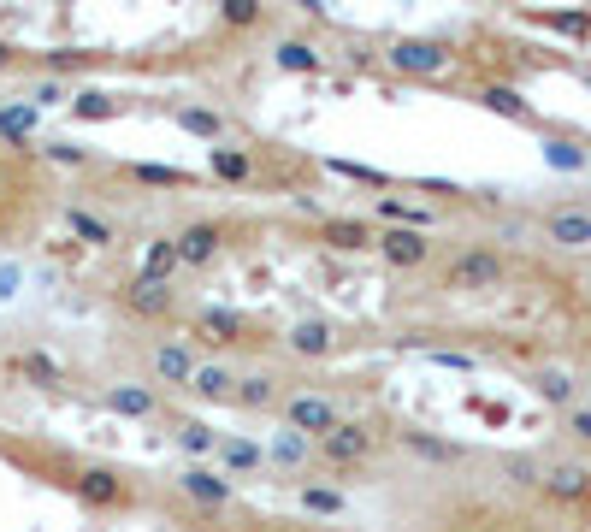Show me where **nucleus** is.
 <instances>
[{
  "label": "nucleus",
  "instance_id": "4c0bfd02",
  "mask_svg": "<svg viewBox=\"0 0 591 532\" xmlns=\"http://www.w3.org/2000/svg\"><path fill=\"white\" fill-rule=\"evenodd\" d=\"M89 54H48V71H83Z\"/></svg>",
  "mask_w": 591,
  "mask_h": 532
},
{
  "label": "nucleus",
  "instance_id": "a19ab883",
  "mask_svg": "<svg viewBox=\"0 0 591 532\" xmlns=\"http://www.w3.org/2000/svg\"><path fill=\"white\" fill-rule=\"evenodd\" d=\"M6 66H12V54H6V48H0V71H6Z\"/></svg>",
  "mask_w": 591,
  "mask_h": 532
},
{
  "label": "nucleus",
  "instance_id": "c85d7f7f",
  "mask_svg": "<svg viewBox=\"0 0 591 532\" xmlns=\"http://www.w3.org/2000/svg\"><path fill=\"white\" fill-rule=\"evenodd\" d=\"M408 450H414V456H432V462H456V456H461L456 444H444V438H426V432H408Z\"/></svg>",
  "mask_w": 591,
  "mask_h": 532
},
{
  "label": "nucleus",
  "instance_id": "aec40b11",
  "mask_svg": "<svg viewBox=\"0 0 591 532\" xmlns=\"http://www.w3.org/2000/svg\"><path fill=\"white\" fill-rule=\"evenodd\" d=\"M12 373H24V379H30V385H42V391H54V385H60V367H54L48 355H36V349H30V355H12Z\"/></svg>",
  "mask_w": 591,
  "mask_h": 532
},
{
  "label": "nucleus",
  "instance_id": "dca6fc26",
  "mask_svg": "<svg viewBox=\"0 0 591 532\" xmlns=\"http://www.w3.org/2000/svg\"><path fill=\"white\" fill-rule=\"evenodd\" d=\"M544 491L562 497V503H574V497H586L591 491V473L586 467H550V473H544Z\"/></svg>",
  "mask_w": 591,
  "mask_h": 532
},
{
  "label": "nucleus",
  "instance_id": "cd10ccee",
  "mask_svg": "<svg viewBox=\"0 0 591 532\" xmlns=\"http://www.w3.org/2000/svg\"><path fill=\"white\" fill-rule=\"evenodd\" d=\"M278 66L284 71H314L320 66V54H314L308 42H278Z\"/></svg>",
  "mask_w": 591,
  "mask_h": 532
},
{
  "label": "nucleus",
  "instance_id": "ddd939ff",
  "mask_svg": "<svg viewBox=\"0 0 591 532\" xmlns=\"http://www.w3.org/2000/svg\"><path fill=\"white\" fill-rule=\"evenodd\" d=\"M532 391L550 402V408H574V391H580V385H574L562 367H538V373H532Z\"/></svg>",
  "mask_w": 591,
  "mask_h": 532
},
{
  "label": "nucleus",
  "instance_id": "9b49d317",
  "mask_svg": "<svg viewBox=\"0 0 591 532\" xmlns=\"http://www.w3.org/2000/svg\"><path fill=\"white\" fill-rule=\"evenodd\" d=\"M107 408L125 414V420H154V414H160V397L142 391V385H113V391H107Z\"/></svg>",
  "mask_w": 591,
  "mask_h": 532
},
{
  "label": "nucleus",
  "instance_id": "2f4dec72",
  "mask_svg": "<svg viewBox=\"0 0 591 532\" xmlns=\"http://www.w3.org/2000/svg\"><path fill=\"white\" fill-rule=\"evenodd\" d=\"M231 402H243V408H266L272 402V379H237V397Z\"/></svg>",
  "mask_w": 591,
  "mask_h": 532
},
{
  "label": "nucleus",
  "instance_id": "7c9ffc66",
  "mask_svg": "<svg viewBox=\"0 0 591 532\" xmlns=\"http://www.w3.org/2000/svg\"><path fill=\"white\" fill-rule=\"evenodd\" d=\"M36 107H0V136H30Z\"/></svg>",
  "mask_w": 591,
  "mask_h": 532
},
{
  "label": "nucleus",
  "instance_id": "58836bf2",
  "mask_svg": "<svg viewBox=\"0 0 591 532\" xmlns=\"http://www.w3.org/2000/svg\"><path fill=\"white\" fill-rule=\"evenodd\" d=\"M48 160H60V166H83V148H71V142H54V148H48Z\"/></svg>",
  "mask_w": 591,
  "mask_h": 532
},
{
  "label": "nucleus",
  "instance_id": "473e14b6",
  "mask_svg": "<svg viewBox=\"0 0 591 532\" xmlns=\"http://www.w3.org/2000/svg\"><path fill=\"white\" fill-rule=\"evenodd\" d=\"M503 473H509L515 485H544V473H538V462H526V456H509V462H503Z\"/></svg>",
  "mask_w": 591,
  "mask_h": 532
},
{
  "label": "nucleus",
  "instance_id": "f03ea898",
  "mask_svg": "<svg viewBox=\"0 0 591 532\" xmlns=\"http://www.w3.org/2000/svg\"><path fill=\"white\" fill-rule=\"evenodd\" d=\"M284 426L302 432V438H326L331 426H337V408L326 397H314V391H302V397L284 402Z\"/></svg>",
  "mask_w": 591,
  "mask_h": 532
},
{
  "label": "nucleus",
  "instance_id": "6e6552de",
  "mask_svg": "<svg viewBox=\"0 0 591 532\" xmlns=\"http://www.w3.org/2000/svg\"><path fill=\"white\" fill-rule=\"evenodd\" d=\"M391 66L396 71H414V77H432V71L450 66V54H444L438 42H396V48H391Z\"/></svg>",
  "mask_w": 591,
  "mask_h": 532
},
{
  "label": "nucleus",
  "instance_id": "412c9836",
  "mask_svg": "<svg viewBox=\"0 0 591 532\" xmlns=\"http://www.w3.org/2000/svg\"><path fill=\"white\" fill-rule=\"evenodd\" d=\"M266 456H272V462H278V467H302V462H308V438L284 426V432H278V438L266 444Z\"/></svg>",
  "mask_w": 591,
  "mask_h": 532
},
{
  "label": "nucleus",
  "instance_id": "4be33fe9",
  "mask_svg": "<svg viewBox=\"0 0 591 532\" xmlns=\"http://www.w3.org/2000/svg\"><path fill=\"white\" fill-rule=\"evenodd\" d=\"M178 450H184V456H213V450H219V432L201 426V420H184V426H178Z\"/></svg>",
  "mask_w": 591,
  "mask_h": 532
},
{
  "label": "nucleus",
  "instance_id": "6ab92c4d",
  "mask_svg": "<svg viewBox=\"0 0 591 532\" xmlns=\"http://www.w3.org/2000/svg\"><path fill=\"white\" fill-rule=\"evenodd\" d=\"M326 243L331 249H373V231L361 219H326Z\"/></svg>",
  "mask_w": 591,
  "mask_h": 532
},
{
  "label": "nucleus",
  "instance_id": "c9c22d12",
  "mask_svg": "<svg viewBox=\"0 0 591 532\" xmlns=\"http://www.w3.org/2000/svg\"><path fill=\"white\" fill-rule=\"evenodd\" d=\"M136 178H148V184H184V172H172V166H136Z\"/></svg>",
  "mask_w": 591,
  "mask_h": 532
},
{
  "label": "nucleus",
  "instance_id": "423d86ee",
  "mask_svg": "<svg viewBox=\"0 0 591 532\" xmlns=\"http://www.w3.org/2000/svg\"><path fill=\"white\" fill-rule=\"evenodd\" d=\"M373 249H379V255H385L391 266H420L426 255H432L426 231H402V225H391L385 237H373Z\"/></svg>",
  "mask_w": 591,
  "mask_h": 532
},
{
  "label": "nucleus",
  "instance_id": "7ed1b4c3",
  "mask_svg": "<svg viewBox=\"0 0 591 532\" xmlns=\"http://www.w3.org/2000/svg\"><path fill=\"white\" fill-rule=\"evenodd\" d=\"M320 456H326L331 467H355V462H367L373 456V432L367 426H331L326 438H320Z\"/></svg>",
  "mask_w": 591,
  "mask_h": 532
},
{
  "label": "nucleus",
  "instance_id": "0eeeda50",
  "mask_svg": "<svg viewBox=\"0 0 591 532\" xmlns=\"http://www.w3.org/2000/svg\"><path fill=\"white\" fill-rule=\"evenodd\" d=\"M178 485H184V497H196V503H207V509H225V503H231V479L213 473V467H184Z\"/></svg>",
  "mask_w": 591,
  "mask_h": 532
},
{
  "label": "nucleus",
  "instance_id": "393cba45",
  "mask_svg": "<svg viewBox=\"0 0 591 532\" xmlns=\"http://www.w3.org/2000/svg\"><path fill=\"white\" fill-rule=\"evenodd\" d=\"M302 509H308V515H343V491H331V485H302Z\"/></svg>",
  "mask_w": 591,
  "mask_h": 532
},
{
  "label": "nucleus",
  "instance_id": "c756f323",
  "mask_svg": "<svg viewBox=\"0 0 591 532\" xmlns=\"http://www.w3.org/2000/svg\"><path fill=\"white\" fill-rule=\"evenodd\" d=\"M485 107H491V113H503V119H526V101L515 95V89H503V83H497V89H485Z\"/></svg>",
  "mask_w": 591,
  "mask_h": 532
},
{
  "label": "nucleus",
  "instance_id": "ea45409f",
  "mask_svg": "<svg viewBox=\"0 0 591 532\" xmlns=\"http://www.w3.org/2000/svg\"><path fill=\"white\" fill-rule=\"evenodd\" d=\"M30 101H36V107H54V101H66V89H60V83H42Z\"/></svg>",
  "mask_w": 591,
  "mask_h": 532
},
{
  "label": "nucleus",
  "instance_id": "e433bc0d",
  "mask_svg": "<svg viewBox=\"0 0 591 532\" xmlns=\"http://www.w3.org/2000/svg\"><path fill=\"white\" fill-rule=\"evenodd\" d=\"M568 426H574L580 444H591V408H568Z\"/></svg>",
  "mask_w": 591,
  "mask_h": 532
},
{
  "label": "nucleus",
  "instance_id": "39448f33",
  "mask_svg": "<svg viewBox=\"0 0 591 532\" xmlns=\"http://www.w3.org/2000/svg\"><path fill=\"white\" fill-rule=\"evenodd\" d=\"M219 243H225V231L219 225H184L178 237H172V249H178V266H207L213 255H219Z\"/></svg>",
  "mask_w": 591,
  "mask_h": 532
},
{
  "label": "nucleus",
  "instance_id": "b1692460",
  "mask_svg": "<svg viewBox=\"0 0 591 532\" xmlns=\"http://www.w3.org/2000/svg\"><path fill=\"white\" fill-rule=\"evenodd\" d=\"M178 266V249H172V237H160V243H148V261H142V278H154V284H166V272Z\"/></svg>",
  "mask_w": 591,
  "mask_h": 532
},
{
  "label": "nucleus",
  "instance_id": "1a4fd4ad",
  "mask_svg": "<svg viewBox=\"0 0 591 532\" xmlns=\"http://www.w3.org/2000/svg\"><path fill=\"white\" fill-rule=\"evenodd\" d=\"M154 373H160L166 385H190V379H196V349H190V343H160V349H154Z\"/></svg>",
  "mask_w": 591,
  "mask_h": 532
},
{
  "label": "nucleus",
  "instance_id": "f3484780",
  "mask_svg": "<svg viewBox=\"0 0 591 532\" xmlns=\"http://www.w3.org/2000/svg\"><path fill=\"white\" fill-rule=\"evenodd\" d=\"M290 349L308 355V361H320V355L331 349V326L326 320H302V326H290Z\"/></svg>",
  "mask_w": 591,
  "mask_h": 532
},
{
  "label": "nucleus",
  "instance_id": "bb28decb",
  "mask_svg": "<svg viewBox=\"0 0 591 532\" xmlns=\"http://www.w3.org/2000/svg\"><path fill=\"white\" fill-rule=\"evenodd\" d=\"M178 125H184V131H196V136H219V131H225V119H219V113H207V107H178Z\"/></svg>",
  "mask_w": 591,
  "mask_h": 532
},
{
  "label": "nucleus",
  "instance_id": "72a5a7b5",
  "mask_svg": "<svg viewBox=\"0 0 591 532\" xmlns=\"http://www.w3.org/2000/svg\"><path fill=\"white\" fill-rule=\"evenodd\" d=\"M219 18H225V24H261V6H255V0H225Z\"/></svg>",
  "mask_w": 591,
  "mask_h": 532
},
{
  "label": "nucleus",
  "instance_id": "20e7f679",
  "mask_svg": "<svg viewBox=\"0 0 591 532\" xmlns=\"http://www.w3.org/2000/svg\"><path fill=\"white\" fill-rule=\"evenodd\" d=\"M544 237L556 249H591V207H556L544 219Z\"/></svg>",
  "mask_w": 591,
  "mask_h": 532
},
{
  "label": "nucleus",
  "instance_id": "f257e3e1",
  "mask_svg": "<svg viewBox=\"0 0 591 532\" xmlns=\"http://www.w3.org/2000/svg\"><path fill=\"white\" fill-rule=\"evenodd\" d=\"M497 278H503V255H497V249H467V255H456L450 272H444L450 290H485V284H497Z\"/></svg>",
  "mask_w": 591,
  "mask_h": 532
},
{
  "label": "nucleus",
  "instance_id": "a878e982",
  "mask_svg": "<svg viewBox=\"0 0 591 532\" xmlns=\"http://www.w3.org/2000/svg\"><path fill=\"white\" fill-rule=\"evenodd\" d=\"M213 172H219V178H231V184H243L255 166H249V154H237V148H213Z\"/></svg>",
  "mask_w": 591,
  "mask_h": 532
},
{
  "label": "nucleus",
  "instance_id": "9d476101",
  "mask_svg": "<svg viewBox=\"0 0 591 532\" xmlns=\"http://www.w3.org/2000/svg\"><path fill=\"white\" fill-rule=\"evenodd\" d=\"M77 491H83L89 503H101V509L125 503V485H119V473H113V467H83V473H77Z\"/></svg>",
  "mask_w": 591,
  "mask_h": 532
},
{
  "label": "nucleus",
  "instance_id": "a211bd4d",
  "mask_svg": "<svg viewBox=\"0 0 591 532\" xmlns=\"http://www.w3.org/2000/svg\"><path fill=\"white\" fill-rule=\"evenodd\" d=\"M190 385H196L201 397H213V402L237 397V373H231V367H196V379H190Z\"/></svg>",
  "mask_w": 591,
  "mask_h": 532
},
{
  "label": "nucleus",
  "instance_id": "2eb2a0df",
  "mask_svg": "<svg viewBox=\"0 0 591 532\" xmlns=\"http://www.w3.org/2000/svg\"><path fill=\"white\" fill-rule=\"evenodd\" d=\"M196 337L201 343H237V337H243V320L225 314V308H207V314H196Z\"/></svg>",
  "mask_w": 591,
  "mask_h": 532
},
{
  "label": "nucleus",
  "instance_id": "5701e85b",
  "mask_svg": "<svg viewBox=\"0 0 591 532\" xmlns=\"http://www.w3.org/2000/svg\"><path fill=\"white\" fill-rule=\"evenodd\" d=\"M66 225L77 231V237H83V243H101V249L113 243V225H107V219H95V213H83V207H71Z\"/></svg>",
  "mask_w": 591,
  "mask_h": 532
},
{
  "label": "nucleus",
  "instance_id": "f704fd0d",
  "mask_svg": "<svg viewBox=\"0 0 591 532\" xmlns=\"http://www.w3.org/2000/svg\"><path fill=\"white\" fill-rule=\"evenodd\" d=\"M77 113H83V119H101V113H113V101L89 89V95H77Z\"/></svg>",
  "mask_w": 591,
  "mask_h": 532
},
{
  "label": "nucleus",
  "instance_id": "f8f14e48",
  "mask_svg": "<svg viewBox=\"0 0 591 532\" xmlns=\"http://www.w3.org/2000/svg\"><path fill=\"white\" fill-rule=\"evenodd\" d=\"M125 302H131L136 314H148V320H154V314H166V308H172V284H154V278H142V272H136L131 290H125Z\"/></svg>",
  "mask_w": 591,
  "mask_h": 532
},
{
  "label": "nucleus",
  "instance_id": "4468645a",
  "mask_svg": "<svg viewBox=\"0 0 591 532\" xmlns=\"http://www.w3.org/2000/svg\"><path fill=\"white\" fill-rule=\"evenodd\" d=\"M219 462H225V473H255L266 462V450L255 438H219Z\"/></svg>",
  "mask_w": 591,
  "mask_h": 532
}]
</instances>
